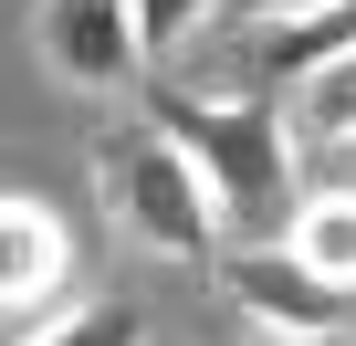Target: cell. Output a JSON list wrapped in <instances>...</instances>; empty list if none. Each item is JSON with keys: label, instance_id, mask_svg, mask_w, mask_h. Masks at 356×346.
Returning a JSON list of instances; mask_svg holds the SVG:
<instances>
[{"label": "cell", "instance_id": "12", "mask_svg": "<svg viewBox=\"0 0 356 346\" xmlns=\"http://www.w3.org/2000/svg\"><path fill=\"white\" fill-rule=\"evenodd\" d=\"M231 346H356V336H262V325H252V336H231Z\"/></svg>", "mask_w": 356, "mask_h": 346}, {"label": "cell", "instance_id": "6", "mask_svg": "<svg viewBox=\"0 0 356 346\" xmlns=\"http://www.w3.org/2000/svg\"><path fill=\"white\" fill-rule=\"evenodd\" d=\"M335 53H356V0H314V11L252 32V84H304V74L335 63Z\"/></svg>", "mask_w": 356, "mask_h": 346}, {"label": "cell", "instance_id": "13", "mask_svg": "<svg viewBox=\"0 0 356 346\" xmlns=\"http://www.w3.org/2000/svg\"><path fill=\"white\" fill-rule=\"evenodd\" d=\"M335 189H356V136H346V147H335Z\"/></svg>", "mask_w": 356, "mask_h": 346}, {"label": "cell", "instance_id": "9", "mask_svg": "<svg viewBox=\"0 0 356 346\" xmlns=\"http://www.w3.org/2000/svg\"><path fill=\"white\" fill-rule=\"evenodd\" d=\"M22 346H147V315L136 304H74V315H53V325H32Z\"/></svg>", "mask_w": 356, "mask_h": 346}, {"label": "cell", "instance_id": "10", "mask_svg": "<svg viewBox=\"0 0 356 346\" xmlns=\"http://www.w3.org/2000/svg\"><path fill=\"white\" fill-rule=\"evenodd\" d=\"M189 32H210V0H136V42H147V63H168Z\"/></svg>", "mask_w": 356, "mask_h": 346}, {"label": "cell", "instance_id": "7", "mask_svg": "<svg viewBox=\"0 0 356 346\" xmlns=\"http://www.w3.org/2000/svg\"><path fill=\"white\" fill-rule=\"evenodd\" d=\"M283 242H293L314 273L356 283V189H304V200H293V221H283Z\"/></svg>", "mask_w": 356, "mask_h": 346}, {"label": "cell", "instance_id": "4", "mask_svg": "<svg viewBox=\"0 0 356 346\" xmlns=\"http://www.w3.org/2000/svg\"><path fill=\"white\" fill-rule=\"evenodd\" d=\"M32 32H42V63H53L63 84H84V95H115V84L147 74L136 0H42Z\"/></svg>", "mask_w": 356, "mask_h": 346}, {"label": "cell", "instance_id": "2", "mask_svg": "<svg viewBox=\"0 0 356 346\" xmlns=\"http://www.w3.org/2000/svg\"><path fill=\"white\" fill-rule=\"evenodd\" d=\"M95 200H105V221H115L136 252H157V262H200V252L231 242V231H220V200H210V179H200V157L178 147L157 116H136V126H115V136L95 147Z\"/></svg>", "mask_w": 356, "mask_h": 346}, {"label": "cell", "instance_id": "8", "mask_svg": "<svg viewBox=\"0 0 356 346\" xmlns=\"http://www.w3.org/2000/svg\"><path fill=\"white\" fill-rule=\"evenodd\" d=\"M293 136H314V147H346L356 136V53H335V63H314L293 84Z\"/></svg>", "mask_w": 356, "mask_h": 346}, {"label": "cell", "instance_id": "11", "mask_svg": "<svg viewBox=\"0 0 356 346\" xmlns=\"http://www.w3.org/2000/svg\"><path fill=\"white\" fill-rule=\"evenodd\" d=\"M293 11H314V0H210V22H231V32H273Z\"/></svg>", "mask_w": 356, "mask_h": 346}, {"label": "cell", "instance_id": "5", "mask_svg": "<svg viewBox=\"0 0 356 346\" xmlns=\"http://www.w3.org/2000/svg\"><path fill=\"white\" fill-rule=\"evenodd\" d=\"M63 283H74V231L42 200L0 189V315H42Z\"/></svg>", "mask_w": 356, "mask_h": 346}, {"label": "cell", "instance_id": "1", "mask_svg": "<svg viewBox=\"0 0 356 346\" xmlns=\"http://www.w3.org/2000/svg\"><path fill=\"white\" fill-rule=\"evenodd\" d=\"M147 116L200 157V179L220 200L231 242H273L293 221V116L241 84V95H189V84H147Z\"/></svg>", "mask_w": 356, "mask_h": 346}, {"label": "cell", "instance_id": "3", "mask_svg": "<svg viewBox=\"0 0 356 346\" xmlns=\"http://www.w3.org/2000/svg\"><path fill=\"white\" fill-rule=\"evenodd\" d=\"M210 273H220V304L262 336H356V283L314 273L283 231L273 242H220Z\"/></svg>", "mask_w": 356, "mask_h": 346}]
</instances>
